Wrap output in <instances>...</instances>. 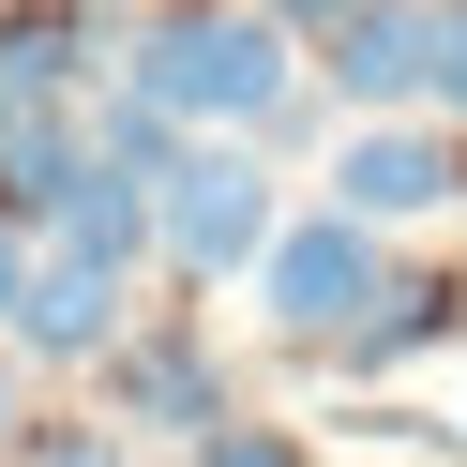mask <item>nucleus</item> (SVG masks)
<instances>
[{"label":"nucleus","mask_w":467,"mask_h":467,"mask_svg":"<svg viewBox=\"0 0 467 467\" xmlns=\"http://www.w3.org/2000/svg\"><path fill=\"white\" fill-rule=\"evenodd\" d=\"M121 76L182 136H272L286 106H302V31L256 16V0H151L121 31Z\"/></svg>","instance_id":"1"},{"label":"nucleus","mask_w":467,"mask_h":467,"mask_svg":"<svg viewBox=\"0 0 467 467\" xmlns=\"http://www.w3.org/2000/svg\"><path fill=\"white\" fill-rule=\"evenodd\" d=\"M392 302V256H377V226L362 212H286V242H272V272H256V317H272V347H302V362H347V332Z\"/></svg>","instance_id":"2"},{"label":"nucleus","mask_w":467,"mask_h":467,"mask_svg":"<svg viewBox=\"0 0 467 467\" xmlns=\"http://www.w3.org/2000/svg\"><path fill=\"white\" fill-rule=\"evenodd\" d=\"M272 242H286V196L256 166V136H196L166 166V272L182 286H242V272H272Z\"/></svg>","instance_id":"3"},{"label":"nucleus","mask_w":467,"mask_h":467,"mask_svg":"<svg viewBox=\"0 0 467 467\" xmlns=\"http://www.w3.org/2000/svg\"><path fill=\"white\" fill-rule=\"evenodd\" d=\"M106 422H151V437H182V452H212L242 407H226V362H212V317H136V347L106 362Z\"/></svg>","instance_id":"4"},{"label":"nucleus","mask_w":467,"mask_h":467,"mask_svg":"<svg viewBox=\"0 0 467 467\" xmlns=\"http://www.w3.org/2000/svg\"><path fill=\"white\" fill-rule=\"evenodd\" d=\"M136 347V272L91 242H46L31 256V317H16V362H121Z\"/></svg>","instance_id":"5"},{"label":"nucleus","mask_w":467,"mask_h":467,"mask_svg":"<svg viewBox=\"0 0 467 467\" xmlns=\"http://www.w3.org/2000/svg\"><path fill=\"white\" fill-rule=\"evenodd\" d=\"M467 196V136L452 121H362L332 151V212H362V226H407V212H452Z\"/></svg>","instance_id":"6"},{"label":"nucleus","mask_w":467,"mask_h":467,"mask_svg":"<svg viewBox=\"0 0 467 467\" xmlns=\"http://www.w3.org/2000/svg\"><path fill=\"white\" fill-rule=\"evenodd\" d=\"M437 31H452V0H362L332 31V106H362V121L437 106Z\"/></svg>","instance_id":"7"},{"label":"nucleus","mask_w":467,"mask_h":467,"mask_svg":"<svg viewBox=\"0 0 467 467\" xmlns=\"http://www.w3.org/2000/svg\"><path fill=\"white\" fill-rule=\"evenodd\" d=\"M91 46H106V16H91V0H0V121H16V136L76 121V76H91Z\"/></svg>","instance_id":"8"},{"label":"nucleus","mask_w":467,"mask_h":467,"mask_svg":"<svg viewBox=\"0 0 467 467\" xmlns=\"http://www.w3.org/2000/svg\"><path fill=\"white\" fill-rule=\"evenodd\" d=\"M422 347H467V272H392V302L347 332L332 377H392V362H422Z\"/></svg>","instance_id":"9"},{"label":"nucleus","mask_w":467,"mask_h":467,"mask_svg":"<svg viewBox=\"0 0 467 467\" xmlns=\"http://www.w3.org/2000/svg\"><path fill=\"white\" fill-rule=\"evenodd\" d=\"M16 467H136L121 422H16Z\"/></svg>","instance_id":"10"},{"label":"nucleus","mask_w":467,"mask_h":467,"mask_svg":"<svg viewBox=\"0 0 467 467\" xmlns=\"http://www.w3.org/2000/svg\"><path fill=\"white\" fill-rule=\"evenodd\" d=\"M196 467H302V437H286V422H226Z\"/></svg>","instance_id":"11"},{"label":"nucleus","mask_w":467,"mask_h":467,"mask_svg":"<svg viewBox=\"0 0 467 467\" xmlns=\"http://www.w3.org/2000/svg\"><path fill=\"white\" fill-rule=\"evenodd\" d=\"M31 256H46L31 226H0V347H16V317H31Z\"/></svg>","instance_id":"12"},{"label":"nucleus","mask_w":467,"mask_h":467,"mask_svg":"<svg viewBox=\"0 0 467 467\" xmlns=\"http://www.w3.org/2000/svg\"><path fill=\"white\" fill-rule=\"evenodd\" d=\"M437 121L467 136V0H452V31H437Z\"/></svg>","instance_id":"13"},{"label":"nucleus","mask_w":467,"mask_h":467,"mask_svg":"<svg viewBox=\"0 0 467 467\" xmlns=\"http://www.w3.org/2000/svg\"><path fill=\"white\" fill-rule=\"evenodd\" d=\"M256 16H286V31H302V46H332L347 16H362V0H256Z\"/></svg>","instance_id":"14"},{"label":"nucleus","mask_w":467,"mask_h":467,"mask_svg":"<svg viewBox=\"0 0 467 467\" xmlns=\"http://www.w3.org/2000/svg\"><path fill=\"white\" fill-rule=\"evenodd\" d=\"M0 437H16V347H0Z\"/></svg>","instance_id":"15"}]
</instances>
